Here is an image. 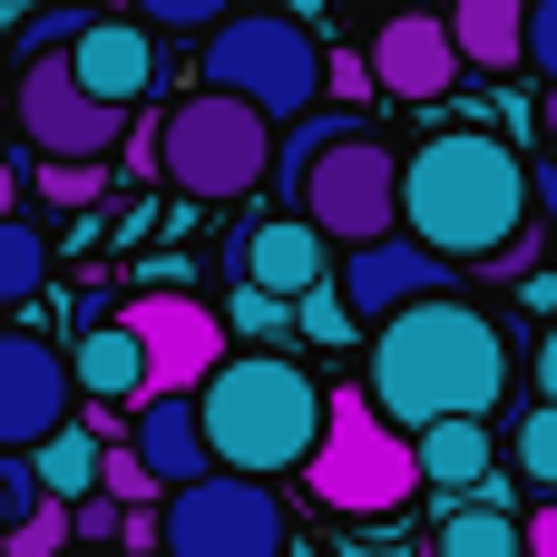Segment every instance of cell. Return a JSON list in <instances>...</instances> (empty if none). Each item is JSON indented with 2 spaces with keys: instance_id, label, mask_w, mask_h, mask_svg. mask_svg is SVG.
I'll return each instance as SVG.
<instances>
[{
  "instance_id": "obj_1",
  "label": "cell",
  "mask_w": 557,
  "mask_h": 557,
  "mask_svg": "<svg viewBox=\"0 0 557 557\" xmlns=\"http://www.w3.org/2000/svg\"><path fill=\"white\" fill-rule=\"evenodd\" d=\"M509 392V343L480 304H460L450 284L382 313L372 323V372H362V401L392 421V431H421L441 411H499Z\"/></svg>"
},
{
  "instance_id": "obj_2",
  "label": "cell",
  "mask_w": 557,
  "mask_h": 557,
  "mask_svg": "<svg viewBox=\"0 0 557 557\" xmlns=\"http://www.w3.org/2000/svg\"><path fill=\"white\" fill-rule=\"evenodd\" d=\"M539 196H529V157L499 127H441L401 157V225L450 255V264H490L529 235Z\"/></svg>"
},
{
  "instance_id": "obj_3",
  "label": "cell",
  "mask_w": 557,
  "mask_h": 557,
  "mask_svg": "<svg viewBox=\"0 0 557 557\" xmlns=\"http://www.w3.org/2000/svg\"><path fill=\"white\" fill-rule=\"evenodd\" d=\"M196 431H206L215 470L284 480V470H304V450L323 431V382L294 352H225L196 382Z\"/></svg>"
},
{
  "instance_id": "obj_4",
  "label": "cell",
  "mask_w": 557,
  "mask_h": 557,
  "mask_svg": "<svg viewBox=\"0 0 557 557\" xmlns=\"http://www.w3.org/2000/svg\"><path fill=\"white\" fill-rule=\"evenodd\" d=\"M264 166H274V117L245 108V98H225V88L176 98L166 127H157V176H166L176 196H196V206H235V196H255Z\"/></svg>"
},
{
  "instance_id": "obj_5",
  "label": "cell",
  "mask_w": 557,
  "mask_h": 557,
  "mask_svg": "<svg viewBox=\"0 0 557 557\" xmlns=\"http://www.w3.org/2000/svg\"><path fill=\"white\" fill-rule=\"evenodd\" d=\"M304 490L333 519H401V499L421 490V470H411V441L362 392H323V431L304 450Z\"/></svg>"
},
{
  "instance_id": "obj_6",
  "label": "cell",
  "mask_w": 557,
  "mask_h": 557,
  "mask_svg": "<svg viewBox=\"0 0 557 557\" xmlns=\"http://www.w3.org/2000/svg\"><path fill=\"white\" fill-rule=\"evenodd\" d=\"M196 69H206V88L264 108L274 127L323 98V39H313L294 10H225V20L206 29V59H196Z\"/></svg>"
},
{
  "instance_id": "obj_7",
  "label": "cell",
  "mask_w": 557,
  "mask_h": 557,
  "mask_svg": "<svg viewBox=\"0 0 557 557\" xmlns=\"http://www.w3.org/2000/svg\"><path fill=\"white\" fill-rule=\"evenodd\" d=\"M294 509L255 470H196L157 499V557H284Z\"/></svg>"
},
{
  "instance_id": "obj_8",
  "label": "cell",
  "mask_w": 557,
  "mask_h": 557,
  "mask_svg": "<svg viewBox=\"0 0 557 557\" xmlns=\"http://www.w3.org/2000/svg\"><path fill=\"white\" fill-rule=\"evenodd\" d=\"M294 215L323 225L333 245H362V235H392L401 225V157L372 137V127H333L304 166H294Z\"/></svg>"
},
{
  "instance_id": "obj_9",
  "label": "cell",
  "mask_w": 557,
  "mask_h": 557,
  "mask_svg": "<svg viewBox=\"0 0 557 557\" xmlns=\"http://www.w3.org/2000/svg\"><path fill=\"white\" fill-rule=\"evenodd\" d=\"M117 323L137 333V352H147V392H196L215 362H225V313L215 304H196L186 284H147V294H127L117 304Z\"/></svg>"
},
{
  "instance_id": "obj_10",
  "label": "cell",
  "mask_w": 557,
  "mask_h": 557,
  "mask_svg": "<svg viewBox=\"0 0 557 557\" xmlns=\"http://www.w3.org/2000/svg\"><path fill=\"white\" fill-rule=\"evenodd\" d=\"M20 127H29V157H117L127 108L88 98L69 49H39V59H20Z\"/></svg>"
},
{
  "instance_id": "obj_11",
  "label": "cell",
  "mask_w": 557,
  "mask_h": 557,
  "mask_svg": "<svg viewBox=\"0 0 557 557\" xmlns=\"http://www.w3.org/2000/svg\"><path fill=\"white\" fill-rule=\"evenodd\" d=\"M441 284H460V264L431 255L411 225L362 235V245H333V294L352 304V323H382V313H401V304H421V294H441Z\"/></svg>"
},
{
  "instance_id": "obj_12",
  "label": "cell",
  "mask_w": 557,
  "mask_h": 557,
  "mask_svg": "<svg viewBox=\"0 0 557 557\" xmlns=\"http://www.w3.org/2000/svg\"><path fill=\"white\" fill-rule=\"evenodd\" d=\"M362 59H372V88L401 98V108H441L460 88V49H450V20L441 10H392Z\"/></svg>"
},
{
  "instance_id": "obj_13",
  "label": "cell",
  "mask_w": 557,
  "mask_h": 557,
  "mask_svg": "<svg viewBox=\"0 0 557 557\" xmlns=\"http://www.w3.org/2000/svg\"><path fill=\"white\" fill-rule=\"evenodd\" d=\"M78 411L69 352L49 333H0V450H29L39 431H59Z\"/></svg>"
},
{
  "instance_id": "obj_14",
  "label": "cell",
  "mask_w": 557,
  "mask_h": 557,
  "mask_svg": "<svg viewBox=\"0 0 557 557\" xmlns=\"http://www.w3.org/2000/svg\"><path fill=\"white\" fill-rule=\"evenodd\" d=\"M69 69H78V88H88V98L137 108V98L157 88V29H147L137 10H88V20H78V39H69Z\"/></svg>"
},
{
  "instance_id": "obj_15",
  "label": "cell",
  "mask_w": 557,
  "mask_h": 557,
  "mask_svg": "<svg viewBox=\"0 0 557 557\" xmlns=\"http://www.w3.org/2000/svg\"><path fill=\"white\" fill-rule=\"evenodd\" d=\"M333 274V235L304 225V215H264L235 235V284H264V294H304Z\"/></svg>"
},
{
  "instance_id": "obj_16",
  "label": "cell",
  "mask_w": 557,
  "mask_h": 557,
  "mask_svg": "<svg viewBox=\"0 0 557 557\" xmlns=\"http://www.w3.org/2000/svg\"><path fill=\"white\" fill-rule=\"evenodd\" d=\"M117 431H127V450L147 460V480H157V490H176V480L215 470V460H206V431H196V392H137Z\"/></svg>"
},
{
  "instance_id": "obj_17",
  "label": "cell",
  "mask_w": 557,
  "mask_h": 557,
  "mask_svg": "<svg viewBox=\"0 0 557 557\" xmlns=\"http://www.w3.org/2000/svg\"><path fill=\"white\" fill-rule=\"evenodd\" d=\"M401 441H411L421 490H480V480L499 470V431H490V411H441V421H421V431H401Z\"/></svg>"
},
{
  "instance_id": "obj_18",
  "label": "cell",
  "mask_w": 557,
  "mask_h": 557,
  "mask_svg": "<svg viewBox=\"0 0 557 557\" xmlns=\"http://www.w3.org/2000/svg\"><path fill=\"white\" fill-rule=\"evenodd\" d=\"M431 557H529L519 548V509L499 499V480L431 499Z\"/></svg>"
},
{
  "instance_id": "obj_19",
  "label": "cell",
  "mask_w": 557,
  "mask_h": 557,
  "mask_svg": "<svg viewBox=\"0 0 557 557\" xmlns=\"http://www.w3.org/2000/svg\"><path fill=\"white\" fill-rule=\"evenodd\" d=\"M69 382L88 392V401H137L147 392V352H137V333L117 323V313H88V333H78V352H69Z\"/></svg>"
},
{
  "instance_id": "obj_20",
  "label": "cell",
  "mask_w": 557,
  "mask_h": 557,
  "mask_svg": "<svg viewBox=\"0 0 557 557\" xmlns=\"http://www.w3.org/2000/svg\"><path fill=\"white\" fill-rule=\"evenodd\" d=\"M519 10H529V0H450L441 20H450V49H460V69H490V78H509V69H519Z\"/></svg>"
},
{
  "instance_id": "obj_21",
  "label": "cell",
  "mask_w": 557,
  "mask_h": 557,
  "mask_svg": "<svg viewBox=\"0 0 557 557\" xmlns=\"http://www.w3.org/2000/svg\"><path fill=\"white\" fill-rule=\"evenodd\" d=\"M29 470H39V490H49V499H78V490L98 480V421H78V411H69L59 431H39V441H29Z\"/></svg>"
},
{
  "instance_id": "obj_22",
  "label": "cell",
  "mask_w": 557,
  "mask_h": 557,
  "mask_svg": "<svg viewBox=\"0 0 557 557\" xmlns=\"http://www.w3.org/2000/svg\"><path fill=\"white\" fill-rule=\"evenodd\" d=\"M20 186H29L49 215H88V206L108 196V157H29Z\"/></svg>"
},
{
  "instance_id": "obj_23",
  "label": "cell",
  "mask_w": 557,
  "mask_h": 557,
  "mask_svg": "<svg viewBox=\"0 0 557 557\" xmlns=\"http://www.w3.org/2000/svg\"><path fill=\"white\" fill-rule=\"evenodd\" d=\"M39 284H49V225H39L29 206H10V215H0V313L29 304Z\"/></svg>"
},
{
  "instance_id": "obj_24",
  "label": "cell",
  "mask_w": 557,
  "mask_h": 557,
  "mask_svg": "<svg viewBox=\"0 0 557 557\" xmlns=\"http://www.w3.org/2000/svg\"><path fill=\"white\" fill-rule=\"evenodd\" d=\"M225 333H235V343H284V333H294V294L235 284V304H225Z\"/></svg>"
},
{
  "instance_id": "obj_25",
  "label": "cell",
  "mask_w": 557,
  "mask_h": 557,
  "mask_svg": "<svg viewBox=\"0 0 557 557\" xmlns=\"http://www.w3.org/2000/svg\"><path fill=\"white\" fill-rule=\"evenodd\" d=\"M294 333H304V343H323V352H343V343H352V333H362V323H352V304H343V294H333V274H323V284H304V294H294Z\"/></svg>"
},
{
  "instance_id": "obj_26",
  "label": "cell",
  "mask_w": 557,
  "mask_h": 557,
  "mask_svg": "<svg viewBox=\"0 0 557 557\" xmlns=\"http://www.w3.org/2000/svg\"><path fill=\"white\" fill-rule=\"evenodd\" d=\"M509 460H519L529 490H557V401H548V392H539V411L509 431Z\"/></svg>"
},
{
  "instance_id": "obj_27",
  "label": "cell",
  "mask_w": 557,
  "mask_h": 557,
  "mask_svg": "<svg viewBox=\"0 0 557 557\" xmlns=\"http://www.w3.org/2000/svg\"><path fill=\"white\" fill-rule=\"evenodd\" d=\"M98 490H108L117 509H157V499H166V490L147 480V460H137L127 441H108V431H98Z\"/></svg>"
},
{
  "instance_id": "obj_28",
  "label": "cell",
  "mask_w": 557,
  "mask_h": 557,
  "mask_svg": "<svg viewBox=\"0 0 557 557\" xmlns=\"http://www.w3.org/2000/svg\"><path fill=\"white\" fill-rule=\"evenodd\" d=\"M0 557H69V499H39L29 519H10Z\"/></svg>"
},
{
  "instance_id": "obj_29",
  "label": "cell",
  "mask_w": 557,
  "mask_h": 557,
  "mask_svg": "<svg viewBox=\"0 0 557 557\" xmlns=\"http://www.w3.org/2000/svg\"><path fill=\"white\" fill-rule=\"evenodd\" d=\"M78 20H88V0H49V10H29V20H20V59L69 49V39H78Z\"/></svg>"
},
{
  "instance_id": "obj_30",
  "label": "cell",
  "mask_w": 557,
  "mask_h": 557,
  "mask_svg": "<svg viewBox=\"0 0 557 557\" xmlns=\"http://www.w3.org/2000/svg\"><path fill=\"white\" fill-rule=\"evenodd\" d=\"M519 69H539L557 88V0H529L519 10Z\"/></svg>"
},
{
  "instance_id": "obj_31",
  "label": "cell",
  "mask_w": 557,
  "mask_h": 557,
  "mask_svg": "<svg viewBox=\"0 0 557 557\" xmlns=\"http://www.w3.org/2000/svg\"><path fill=\"white\" fill-rule=\"evenodd\" d=\"M39 499H49V490H39V470H29V450H0V529H10V519H29Z\"/></svg>"
},
{
  "instance_id": "obj_32",
  "label": "cell",
  "mask_w": 557,
  "mask_h": 557,
  "mask_svg": "<svg viewBox=\"0 0 557 557\" xmlns=\"http://www.w3.org/2000/svg\"><path fill=\"white\" fill-rule=\"evenodd\" d=\"M127 10H137L147 29H215L235 0H127Z\"/></svg>"
},
{
  "instance_id": "obj_33",
  "label": "cell",
  "mask_w": 557,
  "mask_h": 557,
  "mask_svg": "<svg viewBox=\"0 0 557 557\" xmlns=\"http://www.w3.org/2000/svg\"><path fill=\"white\" fill-rule=\"evenodd\" d=\"M323 88H333L343 108H352V98H382V88H372V59H352V49H323Z\"/></svg>"
},
{
  "instance_id": "obj_34",
  "label": "cell",
  "mask_w": 557,
  "mask_h": 557,
  "mask_svg": "<svg viewBox=\"0 0 557 557\" xmlns=\"http://www.w3.org/2000/svg\"><path fill=\"white\" fill-rule=\"evenodd\" d=\"M519 548H529V557H557V490L529 509V519H519Z\"/></svg>"
},
{
  "instance_id": "obj_35",
  "label": "cell",
  "mask_w": 557,
  "mask_h": 557,
  "mask_svg": "<svg viewBox=\"0 0 557 557\" xmlns=\"http://www.w3.org/2000/svg\"><path fill=\"white\" fill-rule=\"evenodd\" d=\"M117 548H127V557H157V509H127V519H117Z\"/></svg>"
},
{
  "instance_id": "obj_36",
  "label": "cell",
  "mask_w": 557,
  "mask_h": 557,
  "mask_svg": "<svg viewBox=\"0 0 557 557\" xmlns=\"http://www.w3.org/2000/svg\"><path fill=\"white\" fill-rule=\"evenodd\" d=\"M539 392H548V401H557V323H548V333H539Z\"/></svg>"
},
{
  "instance_id": "obj_37",
  "label": "cell",
  "mask_w": 557,
  "mask_h": 557,
  "mask_svg": "<svg viewBox=\"0 0 557 557\" xmlns=\"http://www.w3.org/2000/svg\"><path fill=\"white\" fill-rule=\"evenodd\" d=\"M10 206H20V166H0V215H10Z\"/></svg>"
},
{
  "instance_id": "obj_38",
  "label": "cell",
  "mask_w": 557,
  "mask_h": 557,
  "mask_svg": "<svg viewBox=\"0 0 557 557\" xmlns=\"http://www.w3.org/2000/svg\"><path fill=\"white\" fill-rule=\"evenodd\" d=\"M539 127H548V147H557V88H548V98H539Z\"/></svg>"
},
{
  "instance_id": "obj_39",
  "label": "cell",
  "mask_w": 557,
  "mask_h": 557,
  "mask_svg": "<svg viewBox=\"0 0 557 557\" xmlns=\"http://www.w3.org/2000/svg\"><path fill=\"white\" fill-rule=\"evenodd\" d=\"M284 557H304V539H294V548H284Z\"/></svg>"
}]
</instances>
